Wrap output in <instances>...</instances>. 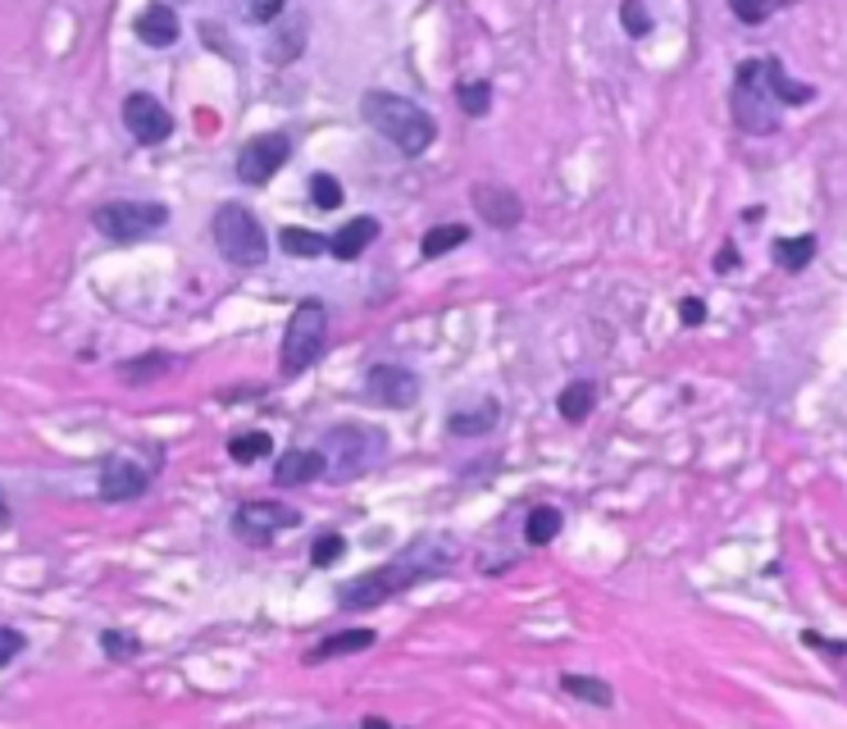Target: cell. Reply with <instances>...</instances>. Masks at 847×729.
Here are the masks:
<instances>
[{
  "label": "cell",
  "mask_w": 847,
  "mask_h": 729,
  "mask_svg": "<svg viewBox=\"0 0 847 729\" xmlns=\"http://www.w3.org/2000/svg\"><path fill=\"white\" fill-rule=\"evenodd\" d=\"M374 629H337V634H328L324 643H315L311 652H305V662H333V657H352V652H365V647H374Z\"/></svg>",
  "instance_id": "obj_20"
},
{
  "label": "cell",
  "mask_w": 847,
  "mask_h": 729,
  "mask_svg": "<svg viewBox=\"0 0 847 729\" xmlns=\"http://www.w3.org/2000/svg\"><path fill=\"white\" fill-rule=\"evenodd\" d=\"M137 37H142V42L150 46V51H169L174 42H178V14L169 10V6H146L142 14H137Z\"/></svg>",
  "instance_id": "obj_17"
},
{
  "label": "cell",
  "mask_w": 847,
  "mask_h": 729,
  "mask_svg": "<svg viewBox=\"0 0 847 729\" xmlns=\"http://www.w3.org/2000/svg\"><path fill=\"white\" fill-rule=\"evenodd\" d=\"M496 425H502V402L496 397H483L466 410H451L447 415V434L451 438H488Z\"/></svg>",
  "instance_id": "obj_14"
},
{
  "label": "cell",
  "mask_w": 847,
  "mask_h": 729,
  "mask_svg": "<svg viewBox=\"0 0 847 729\" xmlns=\"http://www.w3.org/2000/svg\"><path fill=\"white\" fill-rule=\"evenodd\" d=\"M593 406H597V383H593V378L569 383V388L556 397V410L569 419V425H584V419L593 415Z\"/></svg>",
  "instance_id": "obj_23"
},
{
  "label": "cell",
  "mask_w": 847,
  "mask_h": 729,
  "mask_svg": "<svg viewBox=\"0 0 847 729\" xmlns=\"http://www.w3.org/2000/svg\"><path fill=\"white\" fill-rule=\"evenodd\" d=\"M451 561H456V543L447 533H423V539L406 543L388 565H378L369 574H360V580H352L346 589H337V606L342 611H369L378 602L406 593L410 584L433 580V574H442Z\"/></svg>",
  "instance_id": "obj_1"
},
{
  "label": "cell",
  "mask_w": 847,
  "mask_h": 729,
  "mask_svg": "<svg viewBox=\"0 0 847 729\" xmlns=\"http://www.w3.org/2000/svg\"><path fill=\"white\" fill-rule=\"evenodd\" d=\"M274 451V438L269 434H260V429H251V434H238V438H228V456L238 460V466H251V460H260V456H269Z\"/></svg>",
  "instance_id": "obj_29"
},
{
  "label": "cell",
  "mask_w": 847,
  "mask_h": 729,
  "mask_svg": "<svg viewBox=\"0 0 847 729\" xmlns=\"http://www.w3.org/2000/svg\"><path fill=\"white\" fill-rule=\"evenodd\" d=\"M561 529H565V515L556 507H533L529 520H524V543L529 548H547L561 539Z\"/></svg>",
  "instance_id": "obj_24"
},
{
  "label": "cell",
  "mask_w": 847,
  "mask_h": 729,
  "mask_svg": "<svg viewBox=\"0 0 847 729\" xmlns=\"http://www.w3.org/2000/svg\"><path fill=\"white\" fill-rule=\"evenodd\" d=\"M466 242H470V223H433L429 233L419 238V256H423V260H438V256L466 247Z\"/></svg>",
  "instance_id": "obj_22"
},
{
  "label": "cell",
  "mask_w": 847,
  "mask_h": 729,
  "mask_svg": "<svg viewBox=\"0 0 847 729\" xmlns=\"http://www.w3.org/2000/svg\"><path fill=\"white\" fill-rule=\"evenodd\" d=\"M729 14H734L739 23H765L770 14H775V6H752V0H729Z\"/></svg>",
  "instance_id": "obj_35"
},
{
  "label": "cell",
  "mask_w": 847,
  "mask_h": 729,
  "mask_svg": "<svg viewBox=\"0 0 847 729\" xmlns=\"http://www.w3.org/2000/svg\"><path fill=\"white\" fill-rule=\"evenodd\" d=\"M679 320H683L688 329H702V324H707V301L683 296V301H679Z\"/></svg>",
  "instance_id": "obj_36"
},
{
  "label": "cell",
  "mask_w": 847,
  "mask_h": 729,
  "mask_svg": "<svg viewBox=\"0 0 847 729\" xmlns=\"http://www.w3.org/2000/svg\"><path fill=\"white\" fill-rule=\"evenodd\" d=\"M456 105L470 114V119H483L492 110V83L488 79H470V83H456Z\"/></svg>",
  "instance_id": "obj_28"
},
{
  "label": "cell",
  "mask_w": 847,
  "mask_h": 729,
  "mask_svg": "<svg viewBox=\"0 0 847 729\" xmlns=\"http://www.w3.org/2000/svg\"><path fill=\"white\" fill-rule=\"evenodd\" d=\"M561 694L579 698V702H593V707H610L615 694L606 679H593V675H561Z\"/></svg>",
  "instance_id": "obj_27"
},
{
  "label": "cell",
  "mask_w": 847,
  "mask_h": 729,
  "mask_svg": "<svg viewBox=\"0 0 847 729\" xmlns=\"http://www.w3.org/2000/svg\"><path fill=\"white\" fill-rule=\"evenodd\" d=\"M101 647H105L109 662H133L137 652H142V638H137V634H124V629H105V634H101Z\"/></svg>",
  "instance_id": "obj_30"
},
{
  "label": "cell",
  "mask_w": 847,
  "mask_h": 729,
  "mask_svg": "<svg viewBox=\"0 0 847 729\" xmlns=\"http://www.w3.org/2000/svg\"><path fill=\"white\" fill-rule=\"evenodd\" d=\"M765 83H770V92H775V101H780L784 110H793V105H812V101H816V87H812V83H797L793 73L784 69L780 55H765Z\"/></svg>",
  "instance_id": "obj_19"
},
{
  "label": "cell",
  "mask_w": 847,
  "mask_h": 729,
  "mask_svg": "<svg viewBox=\"0 0 847 729\" xmlns=\"http://www.w3.org/2000/svg\"><path fill=\"white\" fill-rule=\"evenodd\" d=\"M729 114H734L739 133H747V137L780 133L784 105L775 101V92H770V83H765V55H761V60H743V64L734 69V87H729Z\"/></svg>",
  "instance_id": "obj_3"
},
{
  "label": "cell",
  "mask_w": 847,
  "mask_h": 729,
  "mask_svg": "<svg viewBox=\"0 0 847 729\" xmlns=\"http://www.w3.org/2000/svg\"><path fill=\"white\" fill-rule=\"evenodd\" d=\"M124 128L133 133L137 146H160V142H169L174 119H169V110H165L156 96H150V92H133V96L124 101Z\"/></svg>",
  "instance_id": "obj_12"
},
{
  "label": "cell",
  "mask_w": 847,
  "mask_h": 729,
  "mask_svg": "<svg viewBox=\"0 0 847 729\" xmlns=\"http://www.w3.org/2000/svg\"><path fill=\"white\" fill-rule=\"evenodd\" d=\"M620 28H625L629 37H651L657 19H651V10L642 6V0H625V6H620Z\"/></svg>",
  "instance_id": "obj_32"
},
{
  "label": "cell",
  "mask_w": 847,
  "mask_h": 729,
  "mask_svg": "<svg viewBox=\"0 0 847 729\" xmlns=\"http://www.w3.org/2000/svg\"><path fill=\"white\" fill-rule=\"evenodd\" d=\"M23 647H28V638L19 634V629H10V625H0V670H6L14 657H23Z\"/></svg>",
  "instance_id": "obj_34"
},
{
  "label": "cell",
  "mask_w": 847,
  "mask_h": 729,
  "mask_svg": "<svg viewBox=\"0 0 847 729\" xmlns=\"http://www.w3.org/2000/svg\"><path fill=\"white\" fill-rule=\"evenodd\" d=\"M210 233H215V247L228 264L238 270H255V264L269 260V238L255 219V210H247L242 201H223L210 219Z\"/></svg>",
  "instance_id": "obj_4"
},
{
  "label": "cell",
  "mask_w": 847,
  "mask_h": 729,
  "mask_svg": "<svg viewBox=\"0 0 847 729\" xmlns=\"http://www.w3.org/2000/svg\"><path fill=\"white\" fill-rule=\"evenodd\" d=\"M360 119L383 137V142H393L406 160H419L423 150H429L438 142V119L429 110H423L419 101L401 96V92H365L360 96Z\"/></svg>",
  "instance_id": "obj_2"
},
{
  "label": "cell",
  "mask_w": 847,
  "mask_h": 729,
  "mask_svg": "<svg viewBox=\"0 0 847 729\" xmlns=\"http://www.w3.org/2000/svg\"><path fill=\"white\" fill-rule=\"evenodd\" d=\"M365 393H369V402H378V406L406 410V406L419 402V374H415L410 365H397V361H378V365H369V374H365Z\"/></svg>",
  "instance_id": "obj_11"
},
{
  "label": "cell",
  "mask_w": 847,
  "mask_h": 729,
  "mask_svg": "<svg viewBox=\"0 0 847 729\" xmlns=\"http://www.w3.org/2000/svg\"><path fill=\"white\" fill-rule=\"evenodd\" d=\"M92 223L109 242H142L169 223V206H160V201H105L92 210Z\"/></svg>",
  "instance_id": "obj_7"
},
{
  "label": "cell",
  "mask_w": 847,
  "mask_h": 729,
  "mask_svg": "<svg viewBox=\"0 0 847 729\" xmlns=\"http://www.w3.org/2000/svg\"><path fill=\"white\" fill-rule=\"evenodd\" d=\"M734 264H739V247H734V242H724V247H720V260H715V270H720V274H729Z\"/></svg>",
  "instance_id": "obj_38"
},
{
  "label": "cell",
  "mask_w": 847,
  "mask_h": 729,
  "mask_svg": "<svg viewBox=\"0 0 847 729\" xmlns=\"http://www.w3.org/2000/svg\"><path fill=\"white\" fill-rule=\"evenodd\" d=\"M816 251H820V242H816L812 233H802V238H780L775 247H770L775 264H780V270H788V274H802L806 264L816 260Z\"/></svg>",
  "instance_id": "obj_21"
},
{
  "label": "cell",
  "mask_w": 847,
  "mask_h": 729,
  "mask_svg": "<svg viewBox=\"0 0 847 729\" xmlns=\"http://www.w3.org/2000/svg\"><path fill=\"white\" fill-rule=\"evenodd\" d=\"M279 247H283V256H292V260H315V256H324L328 251V238H320V233H311V228H279Z\"/></svg>",
  "instance_id": "obj_26"
},
{
  "label": "cell",
  "mask_w": 847,
  "mask_h": 729,
  "mask_svg": "<svg viewBox=\"0 0 847 729\" xmlns=\"http://www.w3.org/2000/svg\"><path fill=\"white\" fill-rule=\"evenodd\" d=\"M10 520V502H6V492H0V524Z\"/></svg>",
  "instance_id": "obj_40"
},
{
  "label": "cell",
  "mask_w": 847,
  "mask_h": 729,
  "mask_svg": "<svg viewBox=\"0 0 847 729\" xmlns=\"http://www.w3.org/2000/svg\"><path fill=\"white\" fill-rule=\"evenodd\" d=\"M342 556H346V539H342V533H333V529H328V533H320V539L311 543V565H315V570L337 565Z\"/></svg>",
  "instance_id": "obj_31"
},
{
  "label": "cell",
  "mask_w": 847,
  "mask_h": 729,
  "mask_svg": "<svg viewBox=\"0 0 847 729\" xmlns=\"http://www.w3.org/2000/svg\"><path fill=\"white\" fill-rule=\"evenodd\" d=\"M470 201H474V215L492 228H502V233H511V228H520L524 219V201H520V191L506 187V183H474L470 191Z\"/></svg>",
  "instance_id": "obj_13"
},
{
  "label": "cell",
  "mask_w": 847,
  "mask_h": 729,
  "mask_svg": "<svg viewBox=\"0 0 847 729\" xmlns=\"http://www.w3.org/2000/svg\"><path fill=\"white\" fill-rule=\"evenodd\" d=\"M305 32H311V19H305V14H283L279 28H274V42L264 46L269 64H292L305 51Z\"/></svg>",
  "instance_id": "obj_18"
},
{
  "label": "cell",
  "mask_w": 847,
  "mask_h": 729,
  "mask_svg": "<svg viewBox=\"0 0 847 729\" xmlns=\"http://www.w3.org/2000/svg\"><path fill=\"white\" fill-rule=\"evenodd\" d=\"M374 238H378V219H374V215H356L352 223H342L337 233L328 238V256L352 264V260H360V256H365V247H369Z\"/></svg>",
  "instance_id": "obj_16"
},
{
  "label": "cell",
  "mask_w": 847,
  "mask_h": 729,
  "mask_svg": "<svg viewBox=\"0 0 847 729\" xmlns=\"http://www.w3.org/2000/svg\"><path fill=\"white\" fill-rule=\"evenodd\" d=\"M174 365H178V361L165 356V352H146V356H137V361H124V365H119V378L133 383V388H142V383H150V378H165Z\"/></svg>",
  "instance_id": "obj_25"
},
{
  "label": "cell",
  "mask_w": 847,
  "mask_h": 729,
  "mask_svg": "<svg viewBox=\"0 0 847 729\" xmlns=\"http://www.w3.org/2000/svg\"><path fill=\"white\" fill-rule=\"evenodd\" d=\"M328 347V305L324 301H301L287 329H283V352H279V365H283V378H301L311 369Z\"/></svg>",
  "instance_id": "obj_5"
},
{
  "label": "cell",
  "mask_w": 847,
  "mask_h": 729,
  "mask_svg": "<svg viewBox=\"0 0 847 729\" xmlns=\"http://www.w3.org/2000/svg\"><path fill=\"white\" fill-rule=\"evenodd\" d=\"M360 729H393V725H388V720H378V716H365Z\"/></svg>",
  "instance_id": "obj_39"
},
{
  "label": "cell",
  "mask_w": 847,
  "mask_h": 729,
  "mask_svg": "<svg viewBox=\"0 0 847 729\" xmlns=\"http://www.w3.org/2000/svg\"><path fill=\"white\" fill-rule=\"evenodd\" d=\"M320 729H360V725H320Z\"/></svg>",
  "instance_id": "obj_41"
},
{
  "label": "cell",
  "mask_w": 847,
  "mask_h": 729,
  "mask_svg": "<svg viewBox=\"0 0 847 729\" xmlns=\"http://www.w3.org/2000/svg\"><path fill=\"white\" fill-rule=\"evenodd\" d=\"M296 524H301V511H292L283 502H242L233 511V533L251 548H269L274 543V533L296 529Z\"/></svg>",
  "instance_id": "obj_9"
},
{
  "label": "cell",
  "mask_w": 847,
  "mask_h": 729,
  "mask_svg": "<svg viewBox=\"0 0 847 729\" xmlns=\"http://www.w3.org/2000/svg\"><path fill=\"white\" fill-rule=\"evenodd\" d=\"M311 201L320 210H337L342 206V183L333 174H311Z\"/></svg>",
  "instance_id": "obj_33"
},
{
  "label": "cell",
  "mask_w": 847,
  "mask_h": 729,
  "mask_svg": "<svg viewBox=\"0 0 847 729\" xmlns=\"http://www.w3.org/2000/svg\"><path fill=\"white\" fill-rule=\"evenodd\" d=\"M287 160H292V137H287V133H260V137H251V142L238 150V165H233V169H238V178H242L247 187H264Z\"/></svg>",
  "instance_id": "obj_8"
},
{
  "label": "cell",
  "mask_w": 847,
  "mask_h": 729,
  "mask_svg": "<svg viewBox=\"0 0 847 729\" xmlns=\"http://www.w3.org/2000/svg\"><path fill=\"white\" fill-rule=\"evenodd\" d=\"M283 14H287V10H283V0H264V6H251V10H247L251 23H279Z\"/></svg>",
  "instance_id": "obj_37"
},
{
  "label": "cell",
  "mask_w": 847,
  "mask_h": 729,
  "mask_svg": "<svg viewBox=\"0 0 847 729\" xmlns=\"http://www.w3.org/2000/svg\"><path fill=\"white\" fill-rule=\"evenodd\" d=\"M150 466H142V460L133 451H109L101 460V475H96V488L105 502H133V497H142L150 488Z\"/></svg>",
  "instance_id": "obj_10"
},
{
  "label": "cell",
  "mask_w": 847,
  "mask_h": 729,
  "mask_svg": "<svg viewBox=\"0 0 847 729\" xmlns=\"http://www.w3.org/2000/svg\"><path fill=\"white\" fill-rule=\"evenodd\" d=\"M324 466L333 479H356L365 475L369 466H378L383 451H388V438L369 425H333L324 434Z\"/></svg>",
  "instance_id": "obj_6"
},
{
  "label": "cell",
  "mask_w": 847,
  "mask_h": 729,
  "mask_svg": "<svg viewBox=\"0 0 847 729\" xmlns=\"http://www.w3.org/2000/svg\"><path fill=\"white\" fill-rule=\"evenodd\" d=\"M320 475H328V466H324V451H315V447H292V451L279 456V466H274L279 488H301V483H311Z\"/></svg>",
  "instance_id": "obj_15"
}]
</instances>
